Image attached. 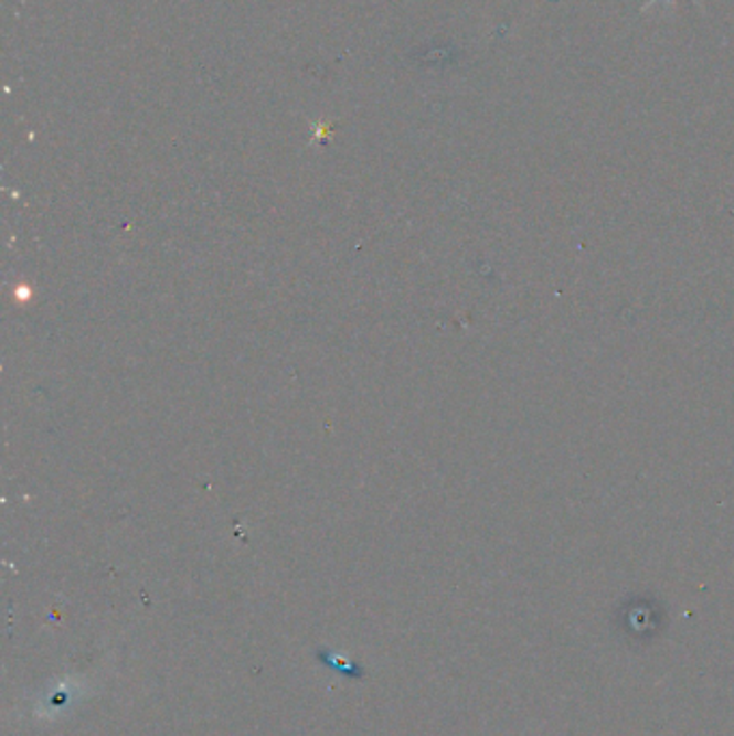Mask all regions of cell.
Returning a JSON list of instances; mask_svg holds the SVG:
<instances>
[{"label":"cell","instance_id":"obj_1","mask_svg":"<svg viewBox=\"0 0 734 736\" xmlns=\"http://www.w3.org/2000/svg\"><path fill=\"white\" fill-rule=\"evenodd\" d=\"M655 2H659V0H647V2L642 4V9H640V11L645 13V11H647V9H650V7L655 4ZM668 2H674V0H668ZM691 2H693V4H698V7H702V2H700V0H691Z\"/></svg>","mask_w":734,"mask_h":736}]
</instances>
